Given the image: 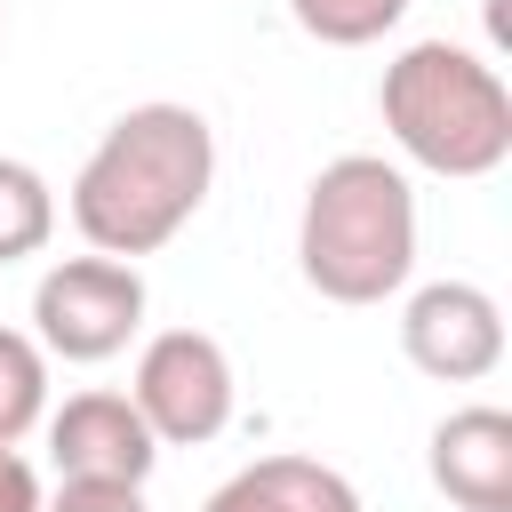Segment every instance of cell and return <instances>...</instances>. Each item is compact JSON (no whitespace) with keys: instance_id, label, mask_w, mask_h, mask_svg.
<instances>
[{"instance_id":"1","label":"cell","mask_w":512,"mask_h":512,"mask_svg":"<svg viewBox=\"0 0 512 512\" xmlns=\"http://www.w3.org/2000/svg\"><path fill=\"white\" fill-rule=\"evenodd\" d=\"M208 184H216V128H208V112L152 96V104H128L96 136V152L80 160L64 208H72V232L96 256L136 264L152 248H168L208 208Z\"/></svg>"},{"instance_id":"2","label":"cell","mask_w":512,"mask_h":512,"mask_svg":"<svg viewBox=\"0 0 512 512\" xmlns=\"http://www.w3.org/2000/svg\"><path fill=\"white\" fill-rule=\"evenodd\" d=\"M296 272L328 304H384L416 272V192L384 152H336L304 184Z\"/></svg>"},{"instance_id":"3","label":"cell","mask_w":512,"mask_h":512,"mask_svg":"<svg viewBox=\"0 0 512 512\" xmlns=\"http://www.w3.org/2000/svg\"><path fill=\"white\" fill-rule=\"evenodd\" d=\"M384 136L432 176H496L512 160V88L464 40H408L376 80Z\"/></svg>"},{"instance_id":"4","label":"cell","mask_w":512,"mask_h":512,"mask_svg":"<svg viewBox=\"0 0 512 512\" xmlns=\"http://www.w3.org/2000/svg\"><path fill=\"white\" fill-rule=\"evenodd\" d=\"M144 328V272L120 256H56L32 288V344L48 360L96 368L112 352H128V336Z\"/></svg>"},{"instance_id":"5","label":"cell","mask_w":512,"mask_h":512,"mask_svg":"<svg viewBox=\"0 0 512 512\" xmlns=\"http://www.w3.org/2000/svg\"><path fill=\"white\" fill-rule=\"evenodd\" d=\"M128 400H136V416H144V432L160 448H200V440H216L232 424L240 376H232V352L208 328H160L136 352Z\"/></svg>"},{"instance_id":"6","label":"cell","mask_w":512,"mask_h":512,"mask_svg":"<svg viewBox=\"0 0 512 512\" xmlns=\"http://www.w3.org/2000/svg\"><path fill=\"white\" fill-rule=\"evenodd\" d=\"M400 352L432 384H480L504 368V304L480 280H424L400 304Z\"/></svg>"},{"instance_id":"7","label":"cell","mask_w":512,"mask_h":512,"mask_svg":"<svg viewBox=\"0 0 512 512\" xmlns=\"http://www.w3.org/2000/svg\"><path fill=\"white\" fill-rule=\"evenodd\" d=\"M40 424H48L56 480H128V488H144L152 464H160V440L144 432V416H136L128 392H72Z\"/></svg>"},{"instance_id":"8","label":"cell","mask_w":512,"mask_h":512,"mask_svg":"<svg viewBox=\"0 0 512 512\" xmlns=\"http://www.w3.org/2000/svg\"><path fill=\"white\" fill-rule=\"evenodd\" d=\"M432 488L456 512H512V416L496 400L448 408L432 424Z\"/></svg>"},{"instance_id":"9","label":"cell","mask_w":512,"mask_h":512,"mask_svg":"<svg viewBox=\"0 0 512 512\" xmlns=\"http://www.w3.org/2000/svg\"><path fill=\"white\" fill-rule=\"evenodd\" d=\"M200 512H360V488L320 456H256L216 480Z\"/></svg>"},{"instance_id":"10","label":"cell","mask_w":512,"mask_h":512,"mask_svg":"<svg viewBox=\"0 0 512 512\" xmlns=\"http://www.w3.org/2000/svg\"><path fill=\"white\" fill-rule=\"evenodd\" d=\"M56 240V192L32 160H8L0 152V264H24Z\"/></svg>"},{"instance_id":"11","label":"cell","mask_w":512,"mask_h":512,"mask_svg":"<svg viewBox=\"0 0 512 512\" xmlns=\"http://www.w3.org/2000/svg\"><path fill=\"white\" fill-rule=\"evenodd\" d=\"M40 416H48V352L32 344V328H0V448L40 432Z\"/></svg>"},{"instance_id":"12","label":"cell","mask_w":512,"mask_h":512,"mask_svg":"<svg viewBox=\"0 0 512 512\" xmlns=\"http://www.w3.org/2000/svg\"><path fill=\"white\" fill-rule=\"evenodd\" d=\"M288 16L320 48H368L408 16V0H288Z\"/></svg>"},{"instance_id":"13","label":"cell","mask_w":512,"mask_h":512,"mask_svg":"<svg viewBox=\"0 0 512 512\" xmlns=\"http://www.w3.org/2000/svg\"><path fill=\"white\" fill-rule=\"evenodd\" d=\"M40 512H152V504L128 480H56V496Z\"/></svg>"},{"instance_id":"14","label":"cell","mask_w":512,"mask_h":512,"mask_svg":"<svg viewBox=\"0 0 512 512\" xmlns=\"http://www.w3.org/2000/svg\"><path fill=\"white\" fill-rule=\"evenodd\" d=\"M40 504H48V488L24 464V448H0V512H40Z\"/></svg>"}]
</instances>
